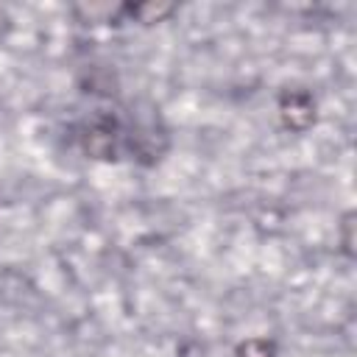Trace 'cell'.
Wrapping results in <instances>:
<instances>
[{
    "label": "cell",
    "instance_id": "obj_3",
    "mask_svg": "<svg viewBox=\"0 0 357 357\" xmlns=\"http://www.w3.org/2000/svg\"><path fill=\"white\" fill-rule=\"evenodd\" d=\"M178 11V3L170 0H142V3H123V22L137 25H159L167 22Z\"/></svg>",
    "mask_w": 357,
    "mask_h": 357
},
{
    "label": "cell",
    "instance_id": "obj_6",
    "mask_svg": "<svg viewBox=\"0 0 357 357\" xmlns=\"http://www.w3.org/2000/svg\"><path fill=\"white\" fill-rule=\"evenodd\" d=\"M354 229H357V212L354 209H346L340 215V223H337V240H340V251L346 259H354L357 257V248H354Z\"/></svg>",
    "mask_w": 357,
    "mask_h": 357
},
{
    "label": "cell",
    "instance_id": "obj_4",
    "mask_svg": "<svg viewBox=\"0 0 357 357\" xmlns=\"http://www.w3.org/2000/svg\"><path fill=\"white\" fill-rule=\"evenodd\" d=\"M73 14L78 17V22H109V25H120L123 22V3H78L73 6Z\"/></svg>",
    "mask_w": 357,
    "mask_h": 357
},
{
    "label": "cell",
    "instance_id": "obj_2",
    "mask_svg": "<svg viewBox=\"0 0 357 357\" xmlns=\"http://www.w3.org/2000/svg\"><path fill=\"white\" fill-rule=\"evenodd\" d=\"M279 123L290 134H304L318 123V100L310 89H284L276 100Z\"/></svg>",
    "mask_w": 357,
    "mask_h": 357
},
{
    "label": "cell",
    "instance_id": "obj_5",
    "mask_svg": "<svg viewBox=\"0 0 357 357\" xmlns=\"http://www.w3.org/2000/svg\"><path fill=\"white\" fill-rule=\"evenodd\" d=\"M234 357H279V343L268 335H254L234 346Z\"/></svg>",
    "mask_w": 357,
    "mask_h": 357
},
{
    "label": "cell",
    "instance_id": "obj_1",
    "mask_svg": "<svg viewBox=\"0 0 357 357\" xmlns=\"http://www.w3.org/2000/svg\"><path fill=\"white\" fill-rule=\"evenodd\" d=\"M75 142L86 159L120 162L123 153L128 151V131L114 112H95L78 126Z\"/></svg>",
    "mask_w": 357,
    "mask_h": 357
}]
</instances>
